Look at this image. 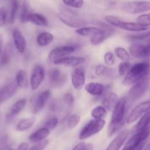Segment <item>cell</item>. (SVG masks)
Here are the masks:
<instances>
[{"mask_svg": "<svg viewBox=\"0 0 150 150\" xmlns=\"http://www.w3.org/2000/svg\"><path fill=\"white\" fill-rule=\"evenodd\" d=\"M127 100L125 98H119L112 111L111 118L107 128L108 136H112L121 129L124 124Z\"/></svg>", "mask_w": 150, "mask_h": 150, "instance_id": "obj_1", "label": "cell"}, {"mask_svg": "<svg viewBox=\"0 0 150 150\" xmlns=\"http://www.w3.org/2000/svg\"><path fill=\"white\" fill-rule=\"evenodd\" d=\"M150 70V63L141 62L132 65L124 76L122 83L124 86H132L148 76Z\"/></svg>", "mask_w": 150, "mask_h": 150, "instance_id": "obj_2", "label": "cell"}, {"mask_svg": "<svg viewBox=\"0 0 150 150\" xmlns=\"http://www.w3.org/2000/svg\"><path fill=\"white\" fill-rule=\"evenodd\" d=\"M104 20L108 24L111 25L113 27L123 29L125 31H129V32H141L148 29V27L142 26L138 22L135 23V22L125 21L118 16H112V15L106 16L104 17Z\"/></svg>", "mask_w": 150, "mask_h": 150, "instance_id": "obj_3", "label": "cell"}, {"mask_svg": "<svg viewBox=\"0 0 150 150\" xmlns=\"http://www.w3.org/2000/svg\"><path fill=\"white\" fill-rule=\"evenodd\" d=\"M105 125V120L101 119H93L90 120L81 130L79 134V140H85L99 133Z\"/></svg>", "mask_w": 150, "mask_h": 150, "instance_id": "obj_4", "label": "cell"}, {"mask_svg": "<svg viewBox=\"0 0 150 150\" xmlns=\"http://www.w3.org/2000/svg\"><path fill=\"white\" fill-rule=\"evenodd\" d=\"M150 83V77L146 76L144 79L132 85V87L128 92V99L132 103L138 100L143 97L148 89Z\"/></svg>", "mask_w": 150, "mask_h": 150, "instance_id": "obj_5", "label": "cell"}, {"mask_svg": "<svg viewBox=\"0 0 150 150\" xmlns=\"http://www.w3.org/2000/svg\"><path fill=\"white\" fill-rule=\"evenodd\" d=\"M121 9L128 14H139L150 10V1H127L122 3Z\"/></svg>", "mask_w": 150, "mask_h": 150, "instance_id": "obj_6", "label": "cell"}, {"mask_svg": "<svg viewBox=\"0 0 150 150\" xmlns=\"http://www.w3.org/2000/svg\"><path fill=\"white\" fill-rule=\"evenodd\" d=\"M57 18L60 21L69 27L71 28H80L86 26L87 22L83 19H81L76 16L75 13L71 10H64L57 14Z\"/></svg>", "mask_w": 150, "mask_h": 150, "instance_id": "obj_7", "label": "cell"}, {"mask_svg": "<svg viewBox=\"0 0 150 150\" xmlns=\"http://www.w3.org/2000/svg\"><path fill=\"white\" fill-rule=\"evenodd\" d=\"M131 57L137 59L148 58L150 57V39L143 42H134L129 47Z\"/></svg>", "mask_w": 150, "mask_h": 150, "instance_id": "obj_8", "label": "cell"}, {"mask_svg": "<svg viewBox=\"0 0 150 150\" xmlns=\"http://www.w3.org/2000/svg\"><path fill=\"white\" fill-rule=\"evenodd\" d=\"M50 96H51V92L49 89L44 90L34 95L33 98L31 99L30 103L31 111L32 114H37L41 112L45 108Z\"/></svg>", "mask_w": 150, "mask_h": 150, "instance_id": "obj_9", "label": "cell"}, {"mask_svg": "<svg viewBox=\"0 0 150 150\" xmlns=\"http://www.w3.org/2000/svg\"><path fill=\"white\" fill-rule=\"evenodd\" d=\"M46 76V71L44 67L41 64H35L32 70L29 85L32 91H35L40 87L41 83L44 81Z\"/></svg>", "mask_w": 150, "mask_h": 150, "instance_id": "obj_10", "label": "cell"}, {"mask_svg": "<svg viewBox=\"0 0 150 150\" xmlns=\"http://www.w3.org/2000/svg\"><path fill=\"white\" fill-rule=\"evenodd\" d=\"M98 25H99V27L102 28V30L91 38V43L93 45H98L102 43L114 32L113 26H112L111 25L110 26V24L107 25L104 23H101L100 21L99 22Z\"/></svg>", "mask_w": 150, "mask_h": 150, "instance_id": "obj_11", "label": "cell"}, {"mask_svg": "<svg viewBox=\"0 0 150 150\" xmlns=\"http://www.w3.org/2000/svg\"><path fill=\"white\" fill-rule=\"evenodd\" d=\"M150 109V100L144 101L134 107L133 109L128 114L126 119V122L127 124H132L138 120V119L144 115L147 111Z\"/></svg>", "mask_w": 150, "mask_h": 150, "instance_id": "obj_12", "label": "cell"}, {"mask_svg": "<svg viewBox=\"0 0 150 150\" xmlns=\"http://www.w3.org/2000/svg\"><path fill=\"white\" fill-rule=\"evenodd\" d=\"M50 85L53 88L63 86L68 81L67 75L57 68H53L49 72Z\"/></svg>", "mask_w": 150, "mask_h": 150, "instance_id": "obj_13", "label": "cell"}, {"mask_svg": "<svg viewBox=\"0 0 150 150\" xmlns=\"http://www.w3.org/2000/svg\"><path fill=\"white\" fill-rule=\"evenodd\" d=\"M76 50L74 45H62L54 48L49 52L48 55V59L50 63H54L55 60L62 57H67L74 53Z\"/></svg>", "mask_w": 150, "mask_h": 150, "instance_id": "obj_14", "label": "cell"}, {"mask_svg": "<svg viewBox=\"0 0 150 150\" xmlns=\"http://www.w3.org/2000/svg\"><path fill=\"white\" fill-rule=\"evenodd\" d=\"M85 71L83 67L78 66L76 68L74 69L71 73V83L73 87L76 90H79L82 89L85 83Z\"/></svg>", "mask_w": 150, "mask_h": 150, "instance_id": "obj_15", "label": "cell"}, {"mask_svg": "<svg viewBox=\"0 0 150 150\" xmlns=\"http://www.w3.org/2000/svg\"><path fill=\"white\" fill-rule=\"evenodd\" d=\"M19 86L16 81H10L0 87V104L6 102L16 93Z\"/></svg>", "mask_w": 150, "mask_h": 150, "instance_id": "obj_16", "label": "cell"}, {"mask_svg": "<svg viewBox=\"0 0 150 150\" xmlns=\"http://www.w3.org/2000/svg\"><path fill=\"white\" fill-rule=\"evenodd\" d=\"M85 62V59L81 57H72V56H67V57H62L55 60L53 64H58V65H63L66 67H76L81 65Z\"/></svg>", "mask_w": 150, "mask_h": 150, "instance_id": "obj_17", "label": "cell"}, {"mask_svg": "<svg viewBox=\"0 0 150 150\" xmlns=\"http://www.w3.org/2000/svg\"><path fill=\"white\" fill-rule=\"evenodd\" d=\"M26 102H27L26 99L22 98V99L19 100L16 103H14L10 107L7 114H6V120L10 121V120H13L16 117H17L24 109L26 105Z\"/></svg>", "mask_w": 150, "mask_h": 150, "instance_id": "obj_18", "label": "cell"}, {"mask_svg": "<svg viewBox=\"0 0 150 150\" xmlns=\"http://www.w3.org/2000/svg\"><path fill=\"white\" fill-rule=\"evenodd\" d=\"M128 136H129V130H124L119 132V134L110 142L106 150H119L127 139Z\"/></svg>", "mask_w": 150, "mask_h": 150, "instance_id": "obj_19", "label": "cell"}, {"mask_svg": "<svg viewBox=\"0 0 150 150\" xmlns=\"http://www.w3.org/2000/svg\"><path fill=\"white\" fill-rule=\"evenodd\" d=\"M13 39L16 50L20 54H24L26 51V41L21 32L17 29H13Z\"/></svg>", "mask_w": 150, "mask_h": 150, "instance_id": "obj_20", "label": "cell"}, {"mask_svg": "<svg viewBox=\"0 0 150 150\" xmlns=\"http://www.w3.org/2000/svg\"><path fill=\"white\" fill-rule=\"evenodd\" d=\"M105 89V86L98 82H90L85 85V90L92 96L99 97L104 95Z\"/></svg>", "mask_w": 150, "mask_h": 150, "instance_id": "obj_21", "label": "cell"}, {"mask_svg": "<svg viewBox=\"0 0 150 150\" xmlns=\"http://www.w3.org/2000/svg\"><path fill=\"white\" fill-rule=\"evenodd\" d=\"M94 73L97 76H103L113 79L116 76V72L113 68L104 64H97L94 68Z\"/></svg>", "mask_w": 150, "mask_h": 150, "instance_id": "obj_22", "label": "cell"}, {"mask_svg": "<svg viewBox=\"0 0 150 150\" xmlns=\"http://www.w3.org/2000/svg\"><path fill=\"white\" fill-rule=\"evenodd\" d=\"M149 125H150V109L138 119V122L135 124V125L132 129L131 132L134 134V133H136L138 132L144 130Z\"/></svg>", "mask_w": 150, "mask_h": 150, "instance_id": "obj_23", "label": "cell"}, {"mask_svg": "<svg viewBox=\"0 0 150 150\" xmlns=\"http://www.w3.org/2000/svg\"><path fill=\"white\" fill-rule=\"evenodd\" d=\"M119 99L117 94L113 92H110L104 95L102 99V105L105 107L107 111H112Z\"/></svg>", "mask_w": 150, "mask_h": 150, "instance_id": "obj_24", "label": "cell"}, {"mask_svg": "<svg viewBox=\"0 0 150 150\" xmlns=\"http://www.w3.org/2000/svg\"><path fill=\"white\" fill-rule=\"evenodd\" d=\"M49 130L46 128L45 127H43L37 130L33 133H32L29 136L28 139L32 143H38V142H42V141L46 139V138L49 136Z\"/></svg>", "mask_w": 150, "mask_h": 150, "instance_id": "obj_25", "label": "cell"}, {"mask_svg": "<svg viewBox=\"0 0 150 150\" xmlns=\"http://www.w3.org/2000/svg\"><path fill=\"white\" fill-rule=\"evenodd\" d=\"M102 30V28L99 26H82V27L78 28L75 30L76 33L78 35L82 37H92L96 34L99 33Z\"/></svg>", "mask_w": 150, "mask_h": 150, "instance_id": "obj_26", "label": "cell"}, {"mask_svg": "<svg viewBox=\"0 0 150 150\" xmlns=\"http://www.w3.org/2000/svg\"><path fill=\"white\" fill-rule=\"evenodd\" d=\"M54 40V35L49 32H42L37 36V44L40 47H46Z\"/></svg>", "mask_w": 150, "mask_h": 150, "instance_id": "obj_27", "label": "cell"}, {"mask_svg": "<svg viewBox=\"0 0 150 150\" xmlns=\"http://www.w3.org/2000/svg\"><path fill=\"white\" fill-rule=\"evenodd\" d=\"M35 121H36V117L34 116L22 119L18 122L17 125H16V130L20 132L28 130L34 125Z\"/></svg>", "mask_w": 150, "mask_h": 150, "instance_id": "obj_28", "label": "cell"}, {"mask_svg": "<svg viewBox=\"0 0 150 150\" xmlns=\"http://www.w3.org/2000/svg\"><path fill=\"white\" fill-rule=\"evenodd\" d=\"M27 21L28 22H30L38 26H47L49 24L46 18L42 14L37 13H31Z\"/></svg>", "mask_w": 150, "mask_h": 150, "instance_id": "obj_29", "label": "cell"}, {"mask_svg": "<svg viewBox=\"0 0 150 150\" xmlns=\"http://www.w3.org/2000/svg\"><path fill=\"white\" fill-rule=\"evenodd\" d=\"M16 83L19 88H24L28 86L27 73L24 70H19L16 75Z\"/></svg>", "mask_w": 150, "mask_h": 150, "instance_id": "obj_30", "label": "cell"}, {"mask_svg": "<svg viewBox=\"0 0 150 150\" xmlns=\"http://www.w3.org/2000/svg\"><path fill=\"white\" fill-rule=\"evenodd\" d=\"M32 13L30 5L27 1H24L22 3L20 13V21L21 23H26L28 22V17Z\"/></svg>", "mask_w": 150, "mask_h": 150, "instance_id": "obj_31", "label": "cell"}, {"mask_svg": "<svg viewBox=\"0 0 150 150\" xmlns=\"http://www.w3.org/2000/svg\"><path fill=\"white\" fill-rule=\"evenodd\" d=\"M107 111H108L106 109V108L104 105H99L93 108L91 112V115L94 119L101 120V119H103L107 117Z\"/></svg>", "mask_w": 150, "mask_h": 150, "instance_id": "obj_32", "label": "cell"}, {"mask_svg": "<svg viewBox=\"0 0 150 150\" xmlns=\"http://www.w3.org/2000/svg\"><path fill=\"white\" fill-rule=\"evenodd\" d=\"M12 57V48L10 45H7L4 48L0 55V65L4 66L10 62Z\"/></svg>", "mask_w": 150, "mask_h": 150, "instance_id": "obj_33", "label": "cell"}, {"mask_svg": "<svg viewBox=\"0 0 150 150\" xmlns=\"http://www.w3.org/2000/svg\"><path fill=\"white\" fill-rule=\"evenodd\" d=\"M63 103L66 106V115L67 117L68 114L70 113L69 110L71 109L74 105V98L73 95L71 93H69V92L65 94L63 97Z\"/></svg>", "mask_w": 150, "mask_h": 150, "instance_id": "obj_34", "label": "cell"}, {"mask_svg": "<svg viewBox=\"0 0 150 150\" xmlns=\"http://www.w3.org/2000/svg\"><path fill=\"white\" fill-rule=\"evenodd\" d=\"M116 57L121 61L129 62L131 60V55L123 47H116L114 50Z\"/></svg>", "mask_w": 150, "mask_h": 150, "instance_id": "obj_35", "label": "cell"}, {"mask_svg": "<svg viewBox=\"0 0 150 150\" xmlns=\"http://www.w3.org/2000/svg\"><path fill=\"white\" fill-rule=\"evenodd\" d=\"M19 11V1L18 0H11V5H10V11L9 15V22L13 23L16 20Z\"/></svg>", "mask_w": 150, "mask_h": 150, "instance_id": "obj_36", "label": "cell"}, {"mask_svg": "<svg viewBox=\"0 0 150 150\" xmlns=\"http://www.w3.org/2000/svg\"><path fill=\"white\" fill-rule=\"evenodd\" d=\"M127 38L131 41L134 42H143L146 41L150 39V32L142 34H137V35H128Z\"/></svg>", "mask_w": 150, "mask_h": 150, "instance_id": "obj_37", "label": "cell"}, {"mask_svg": "<svg viewBox=\"0 0 150 150\" xmlns=\"http://www.w3.org/2000/svg\"><path fill=\"white\" fill-rule=\"evenodd\" d=\"M81 117L78 114H73L71 115L69 117L67 121V126L69 129L70 130H73V129L76 128V126L79 125V122H80Z\"/></svg>", "mask_w": 150, "mask_h": 150, "instance_id": "obj_38", "label": "cell"}, {"mask_svg": "<svg viewBox=\"0 0 150 150\" xmlns=\"http://www.w3.org/2000/svg\"><path fill=\"white\" fill-rule=\"evenodd\" d=\"M62 1L65 5L75 9H81L84 5L83 0H62Z\"/></svg>", "mask_w": 150, "mask_h": 150, "instance_id": "obj_39", "label": "cell"}, {"mask_svg": "<svg viewBox=\"0 0 150 150\" xmlns=\"http://www.w3.org/2000/svg\"><path fill=\"white\" fill-rule=\"evenodd\" d=\"M131 67H132V65L129 63V62L122 61L119 64V67H118V73L120 76H124L129 71Z\"/></svg>", "mask_w": 150, "mask_h": 150, "instance_id": "obj_40", "label": "cell"}, {"mask_svg": "<svg viewBox=\"0 0 150 150\" xmlns=\"http://www.w3.org/2000/svg\"><path fill=\"white\" fill-rule=\"evenodd\" d=\"M59 124V119L57 117H51L49 119L46 121V122L44 123V127H45L46 128H47L49 130H54V128L57 127V126Z\"/></svg>", "mask_w": 150, "mask_h": 150, "instance_id": "obj_41", "label": "cell"}, {"mask_svg": "<svg viewBox=\"0 0 150 150\" xmlns=\"http://www.w3.org/2000/svg\"><path fill=\"white\" fill-rule=\"evenodd\" d=\"M137 22L142 26H150V13H145V14L140 15L138 18H137Z\"/></svg>", "mask_w": 150, "mask_h": 150, "instance_id": "obj_42", "label": "cell"}, {"mask_svg": "<svg viewBox=\"0 0 150 150\" xmlns=\"http://www.w3.org/2000/svg\"><path fill=\"white\" fill-rule=\"evenodd\" d=\"M10 146V139L7 134L0 136V150H8Z\"/></svg>", "mask_w": 150, "mask_h": 150, "instance_id": "obj_43", "label": "cell"}, {"mask_svg": "<svg viewBox=\"0 0 150 150\" xmlns=\"http://www.w3.org/2000/svg\"><path fill=\"white\" fill-rule=\"evenodd\" d=\"M104 62L107 66H112L115 64L116 59L115 56L111 51H107L104 55Z\"/></svg>", "mask_w": 150, "mask_h": 150, "instance_id": "obj_44", "label": "cell"}, {"mask_svg": "<svg viewBox=\"0 0 150 150\" xmlns=\"http://www.w3.org/2000/svg\"><path fill=\"white\" fill-rule=\"evenodd\" d=\"M49 143V140L45 139V140L42 141V142L35 143V144H34L32 147L29 148L28 150H44L47 147Z\"/></svg>", "mask_w": 150, "mask_h": 150, "instance_id": "obj_45", "label": "cell"}, {"mask_svg": "<svg viewBox=\"0 0 150 150\" xmlns=\"http://www.w3.org/2000/svg\"><path fill=\"white\" fill-rule=\"evenodd\" d=\"M72 150H94V146L91 144L79 142L72 149Z\"/></svg>", "mask_w": 150, "mask_h": 150, "instance_id": "obj_46", "label": "cell"}, {"mask_svg": "<svg viewBox=\"0 0 150 150\" xmlns=\"http://www.w3.org/2000/svg\"><path fill=\"white\" fill-rule=\"evenodd\" d=\"M7 18V14L6 10L4 7H0V27H2L5 25Z\"/></svg>", "mask_w": 150, "mask_h": 150, "instance_id": "obj_47", "label": "cell"}, {"mask_svg": "<svg viewBox=\"0 0 150 150\" xmlns=\"http://www.w3.org/2000/svg\"><path fill=\"white\" fill-rule=\"evenodd\" d=\"M28 149H29V144L26 143V142L21 143L17 147V150H28Z\"/></svg>", "mask_w": 150, "mask_h": 150, "instance_id": "obj_48", "label": "cell"}, {"mask_svg": "<svg viewBox=\"0 0 150 150\" xmlns=\"http://www.w3.org/2000/svg\"><path fill=\"white\" fill-rule=\"evenodd\" d=\"M2 48H3V35L0 33V55H1V52H2Z\"/></svg>", "mask_w": 150, "mask_h": 150, "instance_id": "obj_49", "label": "cell"}, {"mask_svg": "<svg viewBox=\"0 0 150 150\" xmlns=\"http://www.w3.org/2000/svg\"><path fill=\"white\" fill-rule=\"evenodd\" d=\"M144 150H150V143L149 144L146 146V148L144 149Z\"/></svg>", "mask_w": 150, "mask_h": 150, "instance_id": "obj_50", "label": "cell"}, {"mask_svg": "<svg viewBox=\"0 0 150 150\" xmlns=\"http://www.w3.org/2000/svg\"><path fill=\"white\" fill-rule=\"evenodd\" d=\"M122 150H130L129 149V148L127 147V146H124V147L123 148V149H122Z\"/></svg>", "mask_w": 150, "mask_h": 150, "instance_id": "obj_51", "label": "cell"}, {"mask_svg": "<svg viewBox=\"0 0 150 150\" xmlns=\"http://www.w3.org/2000/svg\"><path fill=\"white\" fill-rule=\"evenodd\" d=\"M8 150H14V149H9Z\"/></svg>", "mask_w": 150, "mask_h": 150, "instance_id": "obj_52", "label": "cell"}]
</instances>
